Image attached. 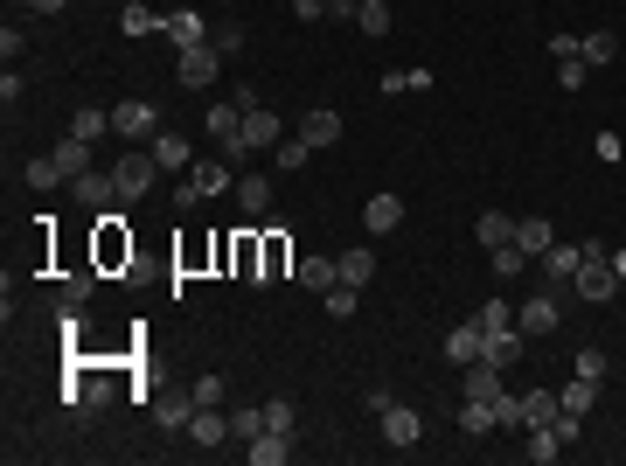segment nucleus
Here are the masks:
<instances>
[{
	"instance_id": "1",
	"label": "nucleus",
	"mask_w": 626,
	"mask_h": 466,
	"mask_svg": "<svg viewBox=\"0 0 626 466\" xmlns=\"http://www.w3.org/2000/svg\"><path fill=\"white\" fill-rule=\"evenodd\" d=\"M571 293H578V300H592V307H606V300L620 293V279H613V265H606V244H585V265H578Z\"/></svg>"
},
{
	"instance_id": "2",
	"label": "nucleus",
	"mask_w": 626,
	"mask_h": 466,
	"mask_svg": "<svg viewBox=\"0 0 626 466\" xmlns=\"http://www.w3.org/2000/svg\"><path fill=\"white\" fill-rule=\"evenodd\" d=\"M216 70H223V56H216L209 42L174 49V77H181V91H209V84H216Z\"/></svg>"
},
{
	"instance_id": "3",
	"label": "nucleus",
	"mask_w": 626,
	"mask_h": 466,
	"mask_svg": "<svg viewBox=\"0 0 626 466\" xmlns=\"http://www.w3.org/2000/svg\"><path fill=\"white\" fill-rule=\"evenodd\" d=\"M564 286H543V293H529L522 307H515V327L522 334H557V320H564V300H557Z\"/></svg>"
},
{
	"instance_id": "4",
	"label": "nucleus",
	"mask_w": 626,
	"mask_h": 466,
	"mask_svg": "<svg viewBox=\"0 0 626 466\" xmlns=\"http://www.w3.org/2000/svg\"><path fill=\"white\" fill-rule=\"evenodd\" d=\"M112 133H119V140H154L160 112L147 105V98H126V105H112Z\"/></svg>"
},
{
	"instance_id": "5",
	"label": "nucleus",
	"mask_w": 626,
	"mask_h": 466,
	"mask_svg": "<svg viewBox=\"0 0 626 466\" xmlns=\"http://www.w3.org/2000/svg\"><path fill=\"white\" fill-rule=\"evenodd\" d=\"M154 174H160V160H154V154H126L119 167H112V181H119V202H140V195L154 188Z\"/></svg>"
},
{
	"instance_id": "6",
	"label": "nucleus",
	"mask_w": 626,
	"mask_h": 466,
	"mask_svg": "<svg viewBox=\"0 0 626 466\" xmlns=\"http://www.w3.org/2000/svg\"><path fill=\"white\" fill-rule=\"evenodd\" d=\"M195 411H202L195 390H167V397H154V425H160V432H188Z\"/></svg>"
},
{
	"instance_id": "7",
	"label": "nucleus",
	"mask_w": 626,
	"mask_h": 466,
	"mask_svg": "<svg viewBox=\"0 0 626 466\" xmlns=\"http://www.w3.org/2000/svg\"><path fill=\"white\" fill-rule=\"evenodd\" d=\"M501 390H508V369H494V362H467L460 369V397H487L494 404Z\"/></svg>"
},
{
	"instance_id": "8",
	"label": "nucleus",
	"mask_w": 626,
	"mask_h": 466,
	"mask_svg": "<svg viewBox=\"0 0 626 466\" xmlns=\"http://www.w3.org/2000/svg\"><path fill=\"white\" fill-rule=\"evenodd\" d=\"M480 348H487V327H480V320H460V327L446 334V362H453V369L480 362Z\"/></svg>"
},
{
	"instance_id": "9",
	"label": "nucleus",
	"mask_w": 626,
	"mask_h": 466,
	"mask_svg": "<svg viewBox=\"0 0 626 466\" xmlns=\"http://www.w3.org/2000/svg\"><path fill=\"white\" fill-rule=\"evenodd\" d=\"M362 223H369V237H390V230H404V195H369V209H362Z\"/></svg>"
},
{
	"instance_id": "10",
	"label": "nucleus",
	"mask_w": 626,
	"mask_h": 466,
	"mask_svg": "<svg viewBox=\"0 0 626 466\" xmlns=\"http://www.w3.org/2000/svg\"><path fill=\"white\" fill-rule=\"evenodd\" d=\"M188 439H195V446H230V411H223V404H202V411L188 418Z\"/></svg>"
},
{
	"instance_id": "11",
	"label": "nucleus",
	"mask_w": 626,
	"mask_h": 466,
	"mask_svg": "<svg viewBox=\"0 0 626 466\" xmlns=\"http://www.w3.org/2000/svg\"><path fill=\"white\" fill-rule=\"evenodd\" d=\"M376 425H383V439H390V446H418V439H425V418H418L411 404H390Z\"/></svg>"
},
{
	"instance_id": "12",
	"label": "nucleus",
	"mask_w": 626,
	"mask_h": 466,
	"mask_svg": "<svg viewBox=\"0 0 626 466\" xmlns=\"http://www.w3.org/2000/svg\"><path fill=\"white\" fill-rule=\"evenodd\" d=\"M300 140H307L313 154H320V147H334V140H341V112H327V105L300 112Z\"/></svg>"
},
{
	"instance_id": "13",
	"label": "nucleus",
	"mask_w": 626,
	"mask_h": 466,
	"mask_svg": "<svg viewBox=\"0 0 626 466\" xmlns=\"http://www.w3.org/2000/svg\"><path fill=\"white\" fill-rule=\"evenodd\" d=\"M160 35H167V42H174V49H195V42H209V21H202V14H195V7H174V14H167V28H160Z\"/></svg>"
},
{
	"instance_id": "14",
	"label": "nucleus",
	"mask_w": 626,
	"mask_h": 466,
	"mask_svg": "<svg viewBox=\"0 0 626 466\" xmlns=\"http://www.w3.org/2000/svg\"><path fill=\"white\" fill-rule=\"evenodd\" d=\"M279 140H286V126L272 112H244V154H272Z\"/></svg>"
},
{
	"instance_id": "15",
	"label": "nucleus",
	"mask_w": 626,
	"mask_h": 466,
	"mask_svg": "<svg viewBox=\"0 0 626 466\" xmlns=\"http://www.w3.org/2000/svg\"><path fill=\"white\" fill-rule=\"evenodd\" d=\"M70 188H77L84 209H119V181H112V167H105V174H77Z\"/></svg>"
},
{
	"instance_id": "16",
	"label": "nucleus",
	"mask_w": 626,
	"mask_h": 466,
	"mask_svg": "<svg viewBox=\"0 0 626 466\" xmlns=\"http://www.w3.org/2000/svg\"><path fill=\"white\" fill-rule=\"evenodd\" d=\"M536 265L550 272V286H571V279H578V265H585V244H550Z\"/></svg>"
},
{
	"instance_id": "17",
	"label": "nucleus",
	"mask_w": 626,
	"mask_h": 466,
	"mask_svg": "<svg viewBox=\"0 0 626 466\" xmlns=\"http://www.w3.org/2000/svg\"><path fill=\"white\" fill-rule=\"evenodd\" d=\"M244 453H251V466H286L293 460V432H258Z\"/></svg>"
},
{
	"instance_id": "18",
	"label": "nucleus",
	"mask_w": 626,
	"mask_h": 466,
	"mask_svg": "<svg viewBox=\"0 0 626 466\" xmlns=\"http://www.w3.org/2000/svg\"><path fill=\"white\" fill-rule=\"evenodd\" d=\"M237 209L244 216H265L272 209V174H237Z\"/></svg>"
},
{
	"instance_id": "19",
	"label": "nucleus",
	"mask_w": 626,
	"mask_h": 466,
	"mask_svg": "<svg viewBox=\"0 0 626 466\" xmlns=\"http://www.w3.org/2000/svg\"><path fill=\"white\" fill-rule=\"evenodd\" d=\"M334 272H341L348 286H369V279H376V251H369V244H348V251L334 258Z\"/></svg>"
},
{
	"instance_id": "20",
	"label": "nucleus",
	"mask_w": 626,
	"mask_h": 466,
	"mask_svg": "<svg viewBox=\"0 0 626 466\" xmlns=\"http://www.w3.org/2000/svg\"><path fill=\"white\" fill-rule=\"evenodd\" d=\"M515 244H522V251H529V265H536V258L557 244V230H550L543 216H522V223H515Z\"/></svg>"
},
{
	"instance_id": "21",
	"label": "nucleus",
	"mask_w": 626,
	"mask_h": 466,
	"mask_svg": "<svg viewBox=\"0 0 626 466\" xmlns=\"http://www.w3.org/2000/svg\"><path fill=\"white\" fill-rule=\"evenodd\" d=\"M480 362H494V369H515V362H522V327H508V334H487Z\"/></svg>"
},
{
	"instance_id": "22",
	"label": "nucleus",
	"mask_w": 626,
	"mask_h": 466,
	"mask_svg": "<svg viewBox=\"0 0 626 466\" xmlns=\"http://www.w3.org/2000/svg\"><path fill=\"white\" fill-rule=\"evenodd\" d=\"M494 425H501V418H494V404H487V397H467V404H460V432H467V439H487Z\"/></svg>"
},
{
	"instance_id": "23",
	"label": "nucleus",
	"mask_w": 626,
	"mask_h": 466,
	"mask_svg": "<svg viewBox=\"0 0 626 466\" xmlns=\"http://www.w3.org/2000/svg\"><path fill=\"white\" fill-rule=\"evenodd\" d=\"M188 181H195V195H223V188H237V174H230V160H202V167H195Z\"/></svg>"
},
{
	"instance_id": "24",
	"label": "nucleus",
	"mask_w": 626,
	"mask_h": 466,
	"mask_svg": "<svg viewBox=\"0 0 626 466\" xmlns=\"http://www.w3.org/2000/svg\"><path fill=\"white\" fill-rule=\"evenodd\" d=\"M473 237H480L487 251H494V244H515V216H508V209H487V216L473 223Z\"/></svg>"
},
{
	"instance_id": "25",
	"label": "nucleus",
	"mask_w": 626,
	"mask_h": 466,
	"mask_svg": "<svg viewBox=\"0 0 626 466\" xmlns=\"http://www.w3.org/2000/svg\"><path fill=\"white\" fill-rule=\"evenodd\" d=\"M286 279V237H258V286Z\"/></svg>"
},
{
	"instance_id": "26",
	"label": "nucleus",
	"mask_w": 626,
	"mask_h": 466,
	"mask_svg": "<svg viewBox=\"0 0 626 466\" xmlns=\"http://www.w3.org/2000/svg\"><path fill=\"white\" fill-rule=\"evenodd\" d=\"M147 154H154L160 167H174V174H181V167H195V160H188V140H181V133H154V140H147Z\"/></svg>"
},
{
	"instance_id": "27",
	"label": "nucleus",
	"mask_w": 626,
	"mask_h": 466,
	"mask_svg": "<svg viewBox=\"0 0 626 466\" xmlns=\"http://www.w3.org/2000/svg\"><path fill=\"white\" fill-rule=\"evenodd\" d=\"M307 293H327V286H341V272H334V258H300V272H293Z\"/></svg>"
},
{
	"instance_id": "28",
	"label": "nucleus",
	"mask_w": 626,
	"mask_h": 466,
	"mask_svg": "<svg viewBox=\"0 0 626 466\" xmlns=\"http://www.w3.org/2000/svg\"><path fill=\"white\" fill-rule=\"evenodd\" d=\"M578 56H585V63L599 70V63H613V56H620V35H613V28H592V35L578 42Z\"/></svg>"
},
{
	"instance_id": "29",
	"label": "nucleus",
	"mask_w": 626,
	"mask_h": 466,
	"mask_svg": "<svg viewBox=\"0 0 626 466\" xmlns=\"http://www.w3.org/2000/svg\"><path fill=\"white\" fill-rule=\"evenodd\" d=\"M487 265H494V279H522V272H529V251H522V244H494Z\"/></svg>"
},
{
	"instance_id": "30",
	"label": "nucleus",
	"mask_w": 626,
	"mask_h": 466,
	"mask_svg": "<svg viewBox=\"0 0 626 466\" xmlns=\"http://www.w3.org/2000/svg\"><path fill=\"white\" fill-rule=\"evenodd\" d=\"M557 411H564L557 390H529V397H522V432H529V425H550Z\"/></svg>"
},
{
	"instance_id": "31",
	"label": "nucleus",
	"mask_w": 626,
	"mask_h": 466,
	"mask_svg": "<svg viewBox=\"0 0 626 466\" xmlns=\"http://www.w3.org/2000/svg\"><path fill=\"white\" fill-rule=\"evenodd\" d=\"M258 432H265V404H237V411H230V439H237V446H251Z\"/></svg>"
},
{
	"instance_id": "32",
	"label": "nucleus",
	"mask_w": 626,
	"mask_h": 466,
	"mask_svg": "<svg viewBox=\"0 0 626 466\" xmlns=\"http://www.w3.org/2000/svg\"><path fill=\"white\" fill-rule=\"evenodd\" d=\"M56 160H63V174L77 181V174H91V140H77V133H63V147H56Z\"/></svg>"
},
{
	"instance_id": "33",
	"label": "nucleus",
	"mask_w": 626,
	"mask_h": 466,
	"mask_svg": "<svg viewBox=\"0 0 626 466\" xmlns=\"http://www.w3.org/2000/svg\"><path fill=\"white\" fill-rule=\"evenodd\" d=\"M557 404H564V411H578V418H585V411H592V404H599V383H592V376H571V390H557Z\"/></svg>"
},
{
	"instance_id": "34",
	"label": "nucleus",
	"mask_w": 626,
	"mask_h": 466,
	"mask_svg": "<svg viewBox=\"0 0 626 466\" xmlns=\"http://www.w3.org/2000/svg\"><path fill=\"white\" fill-rule=\"evenodd\" d=\"M320 300H327V313H334V320H355V307H362V286H348V279H341V286H327Z\"/></svg>"
},
{
	"instance_id": "35",
	"label": "nucleus",
	"mask_w": 626,
	"mask_h": 466,
	"mask_svg": "<svg viewBox=\"0 0 626 466\" xmlns=\"http://www.w3.org/2000/svg\"><path fill=\"white\" fill-rule=\"evenodd\" d=\"M230 265H237V279H251V286H258V237H251V230L230 244Z\"/></svg>"
},
{
	"instance_id": "36",
	"label": "nucleus",
	"mask_w": 626,
	"mask_h": 466,
	"mask_svg": "<svg viewBox=\"0 0 626 466\" xmlns=\"http://www.w3.org/2000/svg\"><path fill=\"white\" fill-rule=\"evenodd\" d=\"M355 28H362V35H390V0H362Z\"/></svg>"
},
{
	"instance_id": "37",
	"label": "nucleus",
	"mask_w": 626,
	"mask_h": 466,
	"mask_svg": "<svg viewBox=\"0 0 626 466\" xmlns=\"http://www.w3.org/2000/svg\"><path fill=\"white\" fill-rule=\"evenodd\" d=\"M70 133H77V140H98V133H112V112H91V105L70 112Z\"/></svg>"
},
{
	"instance_id": "38",
	"label": "nucleus",
	"mask_w": 626,
	"mask_h": 466,
	"mask_svg": "<svg viewBox=\"0 0 626 466\" xmlns=\"http://www.w3.org/2000/svg\"><path fill=\"white\" fill-rule=\"evenodd\" d=\"M307 160H313V147L300 140V133H286V140L272 147V167H307Z\"/></svg>"
},
{
	"instance_id": "39",
	"label": "nucleus",
	"mask_w": 626,
	"mask_h": 466,
	"mask_svg": "<svg viewBox=\"0 0 626 466\" xmlns=\"http://www.w3.org/2000/svg\"><path fill=\"white\" fill-rule=\"evenodd\" d=\"M56 181H70V174H63V160H56V154L28 160V188H56Z\"/></svg>"
},
{
	"instance_id": "40",
	"label": "nucleus",
	"mask_w": 626,
	"mask_h": 466,
	"mask_svg": "<svg viewBox=\"0 0 626 466\" xmlns=\"http://www.w3.org/2000/svg\"><path fill=\"white\" fill-rule=\"evenodd\" d=\"M473 320H480L487 334H508V327H515V307H508V300H487V307L473 313Z\"/></svg>"
},
{
	"instance_id": "41",
	"label": "nucleus",
	"mask_w": 626,
	"mask_h": 466,
	"mask_svg": "<svg viewBox=\"0 0 626 466\" xmlns=\"http://www.w3.org/2000/svg\"><path fill=\"white\" fill-rule=\"evenodd\" d=\"M585 77H592L585 56H557V84H564V91H585Z\"/></svg>"
},
{
	"instance_id": "42",
	"label": "nucleus",
	"mask_w": 626,
	"mask_h": 466,
	"mask_svg": "<svg viewBox=\"0 0 626 466\" xmlns=\"http://www.w3.org/2000/svg\"><path fill=\"white\" fill-rule=\"evenodd\" d=\"M209 49H216V56H237V49H244V28H237V21H230V28H209Z\"/></svg>"
},
{
	"instance_id": "43",
	"label": "nucleus",
	"mask_w": 626,
	"mask_h": 466,
	"mask_svg": "<svg viewBox=\"0 0 626 466\" xmlns=\"http://www.w3.org/2000/svg\"><path fill=\"white\" fill-rule=\"evenodd\" d=\"M578 376H592V383H606V348H592V341H585V348H578Z\"/></svg>"
},
{
	"instance_id": "44",
	"label": "nucleus",
	"mask_w": 626,
	"mask_h": 466,
	"mask_svg": "<svg viewBox=\"0 0 626 466\" xmlns=\"http://www.w3.org/2000/svg\"><path fill=\"white\" fill-rule=\"evenodd\" d=\"M154 28H167L154 7H126V35H154Z\"/></svg>"
},
{
	"instance_id": "45",
	"label": "nucleus",
	"mask_w": 626,
	"mask_h": 466,
	"mask_svg": "<svg viewBox=\"0 0 626 466\" xmlns=\"http://www.w3.org/2000/svg\"><path fill=\"white\" fill-rule=\"evenodd\" d=\"M265 432H293V404H286V397L265 404Z\"/></svg>"
},
{
	"instance_id": "46",
	"label": "nucleus",
	"mask_w": 626,
	"mask_h": 466,
	"mask_svg": "<svg viewBox=\"0 0 626 466\" xmlns=\"http://www.w3.org/2000/svg\"><path fill=\"white\" fill-rule=\"evenodd\" d=\"M63 300L84 307V300H91V272H70V279H63Z\"/></svg>"
},
{
	"instance_id": "47",
	"label": "nucleus",
	"mask_w": 626,
	"mask_h": 466,
	"mask_svg": "<svg viewBox=\"0 0 626 466\" xmlns=\"http://www.w3.org/2000/svg\"><path fill=\"white\" fill-rule=\"evenodd\" d=\"M223 397H230L223 376H202V383H195V404H223Z\"/></svg>"
},
{
	"instance_id": "48",
	"label": "nucleus",
	"mask_w": 626,
	"mask_h": 466,
	"mask_svg": "<svg viewBox=\"0 0 626 466\" xmlns=\"http://www.w3.org/2000/svg\"><path fill=\"white\" fill-rule=\"evenodd\" d=\"M592 154H599V160H620L626 140H620V133H599V140H592Z\"/></svg>"
},
{
	"instance_id": "49",
	"label": "nucleus",
	"mask_w": 626,
	"mask_h": 466,
	"mask_svg": "<svg viewBox=\"0 0 626 466\" xmlns=\"http://www.w3.org/2000/svg\"><path fill=\"white\" fill-rule=\"evenodd\" d=\"M390 404H397V397H390V390H362V411H369V418H383V411H390Z\"/></svg>"
},
{
	"instance_id": "50",
	"label": "nucleus",
	"mask_w": 626,
	"mask_h": 466,
	"mask_svg": "<svg viewBox=\"0 0 626 466\" xmlns=\"http://www.w3.org/2000/svg\"><path fill=\"white\" fill-rule=\"evenodd\" d=\"M327 14H334V21H355V14H362V0H327Z\"/></svg>"
},
{
	"instance_id": "51",
	"label": "nucleus",
	"mask_w": 626,
	"mask_h": 466,
	"mask_svg": "<svg viewBox=\"0 0 626 466\" xmlns=\"http://www.w3.org/2000/svg\"><path fill=\"white\" fill-rule=\"evenodd\" d=\"M293 14H300V21H320V14H327V0H293Z\"/></svg>"
},
{
	"instance_id": "52",
	"label": "nucleus",
	"mask_w": 626,
	"mask_h": 466,
	"mask_svg": "<svg viewBox=\"0 0 626 466\" xmlns=\"http://www.w3.org/2000/svg\"><path fill=\"white\" fill-rule=\"evenodd\" d=\"M606 265H613V279L626 286V244H620V251H606Z\"/></svg>"
},
{
	"instance_id": "53",
	"label": "nucleus",
	"mask_w": 626,
	"mask_h": 466,
	"mask_svg": "<svg viewBox=\"0 0 626 466\" xmlns=\"http://www.w3.org/2000/svg\"><path fill=\"white\" fill-rule=\"evenodd\" d=\"M28 7H35V14H56V7H63V0H28Z\"/></svg>"
},
{
	"instance_id": "54",
	"label": "nucleus",
	"mask_w": 626,
	"mask_h": 466,
	"mask_svg": "<svg viewBox=\"0 0 626 466\" xmlns=\"http://www.w3.org/2000/svg\"><path fill=\"white\" fill-rule=\"evenodd\" d=\"M174 7H181V0H174Z\"/></svg>"
}]
</instances>
